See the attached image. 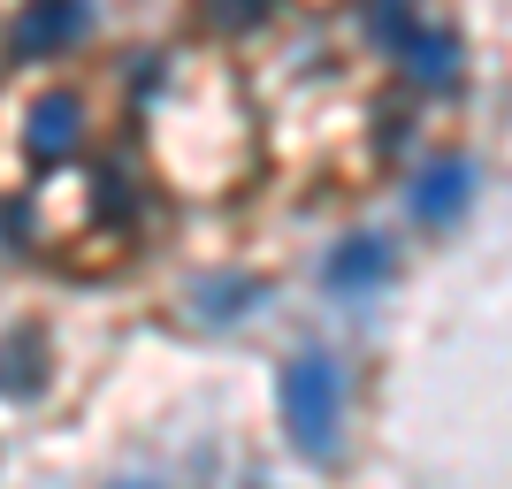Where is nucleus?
<instances>
[{
	"label": "nucleus",
	"instance_id": "obj_1",
	"mask_svg": "<svg viewBox=\"0 0 512 489\" xmlns=\"http://www.w3.org/2000/svg\"><path fill=\"white\" fill-rule=\"evenodd\" d=\"M337 405H344L337 360L306 352V360L283 367V413H291V436H299L306 459H329V444H337Z\"/></svg>",
	"mask_w": 512,
	"mask_h": 489
},
{
	"label": "nucleus",
	"instance_id": "obj_2",
	"mask_svg": "<svg viewBox=\"0 0 512 489\" xmlns=\"http://www.w3.org/2000/svg\"><path fill=\"white\" fill-rule=\"evenodd\" d=\"M77 130H85V107L69 100V92L31 107V153H39V161H62V153L77 146Z\"/></svg>",
	"mask_w": 512,
	"mask_h": 489
},
{
	"label": "nucleus",
	"instance_id": "obj_3",
	"mask_svg": "<svg viewBox=\"0 0 512 489\" xmlns=\"http://www.w3.org/2000/svg\"><path fill=\"white\" fill-rule=\"evenodd\" d=\"M77 31H85V0H39V8L16 23V46L23 54H46V46L77 39Z\"/></svg>",
	"mask_w": 512,
	"mask_h": 489
},
{
	"label": "nucleus",
	"instance_id": "obj_4",
	"mask_svg": "<svg viewBox=\"0 0 512 489\" xmlns=\"http://www.w3.org/2000/svg\"><path fill=\"white\" fill-rule=\"evenodd\" d=\"M375 276H390V245H383V237H352V245L329 260V283H337V291H352V283H375Z\"/></svg>",
	"mask_w": 512,
	"mask_h": 489
},
{
	"label": "nucleus",
	"instance_id": "obj_5",
	"mask_svg": "<svg viewBox=\"0 0 512 489\" xmlns=\"http://www.w3.org/2000/svg\"><path fill=\"white\" fill-rule=\"evenodd\" d=\"M459 207H467V169H459V161L428 169V184L413 192V214H421V222H444V214H459Z\"/></svg>",
	"mask_w": 512,
	"mask_h": 489
},
{
	"label": "nucleus",
	"instance_id": "obj_6",
	"mask_svg": "<svg viewBox=\"0 0 512 489\" xmlns=\"http://www.w3.org/2000/svg\"><path fill=\"white\" fill-rule=\"evenodd\" d=\"M406 62H413V77H428V85H436V77H451V39H436V31H421Z\"/></svg>",
	"mask_w": 512,
	"mask_h": 489
}]
</instances>
